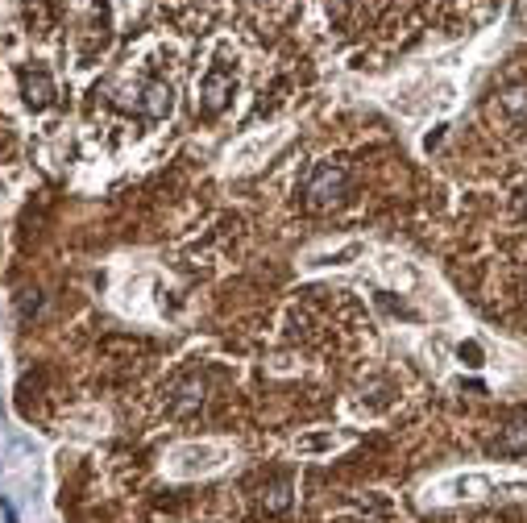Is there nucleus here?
<instances>
[{"label": "nucleus", "mask_w": 527, "mask_h": 523, "mask_svg": "<svg viewBox=\"0 0 527 523\" xmlns=\"http://www.w3.org/2000/svg\"><path fill=\"white\" fill-rule=\"evenodd\" d=\"M233 92H237V71H233L229 63H212V67H208V75L200 79L196 117H204V121L225 117V108L233 104Z\"/></svg>", "instance_id": "obj_1"}, {"label": "nucleus", "mask_w": 527, "mask_h": 523, "mask_svg": "<svg viewBox=\"0 0 527 523\" xmlns=\"http://www.w3.org/2000/svg\"><path fill=\"white\" fill-rule=\"evenodd\" d=\"M345 191H349V171L341 162H320V167L308 175V183H303V204L312 212H320V208L341 204Z\"/></svg>", "instance_id": "obj_2"}, {"label": "nucleus", "mask_w": 527, "mask_h": 523, "mask_svg": "<svg viewBox=\"0 0 527 523\" xmlns=\"http://www.w3.org/2000/svg\"><path fill=\"white\" fill-rule=\"evenodd\" d=\"M125 104L142 121H166L171 117V108H175V88L166 84V79H146V84H137L133 100H125Z\"/></svg>", "instance_id": "obj_3"}, {"label": "nucleus", "mask_w": 527, "mask_h": 523, "mask_svg": "<svg viewBox=\"0 0 527 523\" xmlns=\"http://www.w3.org/2000/svg\"><path fill=\"white\" fill-rule=\"evenodd\" d=\"M21 96H25V104H30L34 113H42V108H50V104H54L59 88H54L50 71L34 67V71H21Z\"/></svg>", "instance_id": "obj_4"}, {"label": "nucleus", "mask_w": 527, "mask_h": 523, "mask_svg": "<svg viewBox=\"0 0 527 523\" xmlns=\"http://www.w3.org/2000/svg\"><path fill=\"white\" fill-rule=\"evenodd\" d=\"M494 449L503 453V457H519V453H527V407L511 411V420H507L503 432H498Z\"/></svg>", "instance_id": "obj_5"}, {"label": "nucleus", "mask_w": 527, "mask_h": 523, "mask_svg": "<svg viewBox=\"0 0 527 523\" xmlns=\"http://www.w3.org/2000/svg\"><path fill=\"white\" fill-rule=\"evenodd\" d=\"M498 100H503V108H507V113H511L515 121H523V117H527V88H507Z\"/></svg>", "instance_id": "obj_6"}]
</instances>
